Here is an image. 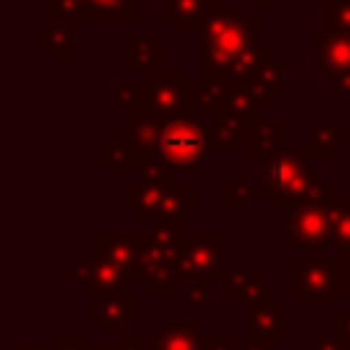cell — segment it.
I'll return each instance as SVG.
<instances>
[{"label": "cell", "mask_w": 350, "mask_h": 350, "mask_svg": "<svg viewBox=\"0 0 350 350\" xmlns=\"http://www.w3.org/2000/svg\"><path fill=\"white\" fill-rule=\"evenodd\" d=\"M161 46L164 38L150 33V36H126L123 41V68L129 74L145 71L148 77L161 71Z\"/></svg>", "instance_id": "9a60e30c"}, {"label": "cell", "mask_w": 350, "mask_h": 350, "mask_svg": "<svg viewBox=\"0 0 350 350\" xmlns=\"http://www.w3.org/2000/svg\"><path fill=\"white\" fill-rule=\"evenodd\" d=\"M115 350H150V347H142L134 334H123V345H115Z\"/></svg>", "instance_id": "e575fe53"}, {"label": "cell", "mask_w": 350, "mask_h": 350, "mask_svg": "<svg viewBox=\"0 0 350 350\" xmlns=\"http://www.w3.org/2000/svg\"><path fill=\"white\" fill-rule=\"evenodd\" d=\"M257 120L252 118H243L238 112H230V109H216L211 112V123H208V131H211V142L213 145H249V137H252V129H254Z\"/></svg>", "instance_id": "e0dca14e"}, {"label": "cell", "mask_w": 350, "mask_h": 350, "mask_svg": "<svg viewBox=\"0 0 350 350\" xmlns=\"http://www.w3.org/2000/svg\"><path fill=\"white\" fill-rule=\"evenodd\" d=\"M211 150V131L197 120V112L175 115L164 123L159 156L175 170H197Z\"/></svg>", "instance_id": "277c9868"}, {"label": "cell", "mask_w": 350, "mask_h": 350, "mask_svg": "<svg viewBox=\"0 0 350 350\" xmlns=\"http://www.w3.org/2000/svg\"><path fill=\"white\" fill-rule=\"evenodd\" d=\"M139 164H142V156L134 153V148L129 145V139H126L123 131H115V134L109 137V142L101 148V170L123 167V170L139 172Z\"/></svg>", "instance_id": "603a6c76"}, {"label": "cell", "mask_w": 350, "mask_h": 350, "mask_svg": "<svg viewBox=\"0 0 350 350\" xmlns=\"http://www.w3.org/2000/svg\"><path fill=\"white\" fill-rule=\"evenodd\" d=\"M221 243L224 235H189L175 257L178 282H221Z\"/></svg>", "instance_id": "8992f818"}, {"label": "cell", "mask_w": 350, "mask_h": 350, "mask_svg": "<svg viewBox=\"0 0 350 350\" xmlns=\"http://www.w3.org/2000/svg\"><path fill=\"white\" fill-rule=\"evenodd\" d=\"M164 118L148 112V109H137V112H129L126 115V139L129 145L134 148L137 156L148 159V156H159V148H161V131H164Z\"/></svg>", "instance_id": "5bb4252c"}, {"label": "cell", "mask_w": 350, "mask_h": 350, "mask_svg": "<svg viewBox=\"0 0 350 350\" xmlns=\"http://www.w3.org/2000/svg\"><path fill=\"white\" fill-rule=\"evenodd\" d=\"M211 304L208 284L205 282H186V306L189 309H205Z\"/></svg>", "instance_id": "4dcf8cb0"}, {"label": "cell", "mask_w": 350, "mask_h": 350, "mask_svg": "<svg viewBox=\"0 0 350 350\" xmlns=\"http://www.w3.org/2000/svg\"><path fill=\"white\" fill-rule=\"evenodd\" d=\"M219 11H224V0H161V16L178 36L202 33Z\"/></svg>", "instance_id": "7c38bea8"}, {"label": "cell", "mask_w": 350, "mask_h": 350, "mask_svg": "<svg viewBox=\"0 0 350 350\" xmlns=\"http://www.w3.org/2000/svg\"><path fill=\"white\" fill-rule=\"evenodd\" d=\"M246 5H249V11H268V8H273V0H246Z\"/></svg>", "instance_id": "d590c367"}, {"label": "cell", "mask_w": 350, "mask_h": 350, "mask_svg": "<svg viewBox=\"0 0 350 350\" xmlns=\"http://www.w3.org/2000/svg\"><path fill=\"white\" fill-rule=\"evenodd\" d=\"M96 0H49V19H68V22H79V19H90Z\"/></svg>", "instance_id": "4316f807"}, {"label": "cell", "mask_w": 350, "mask_h": 350, "mask_svg": "<svg viewBox=\"0 0 350 350\" xmlns=\"http://www.w3.org/2000/svg\"><path fill=\"white\" fill-rule=\"evenodd\" d=\"M347 287V265L336 257H290L287 260V293L298 298L306 309H325L334 306Z\"/></svg>", "instance_id": "7a4b0ae2"}, {"label": "cell", "mask_w": 350, "mask_h": 350, "mask_svg": "<svg viewBox=\"0 0 350 350\" xmlns=\"http://www.w3.org/2000/svg\"><path fill=\"white\" fill-rule=\"evenodd\" d=\"M254 197V186L249 183V172H238L235 175V183H227L224 191H221V200H224V208L230 211H238V208H246L249 200Z\"/></svg>", "instance_id": "484cf974"}, {"label": "cell", "mask_w": 350, "mask_h": 350, "mask_svg": "<svg viewBox=\"0 0 350 350\" xmlns=\"http://www.w3.org/2000/svg\"><path fill=\"white\" fill-rule=\"evenodd\" d=\"M325 33L350 38V0H323Z\"/></svg>", "instance_id": "d4e9b609"}, {"label": "cell", "mask_w": 350, "mask_h": 350, "mask_svg": "<svg viewBox=\"0 0 350 350\" xmlns=\"http://www.w3.org/2000/svg\"><path fill=\"white\" fill-rule=\"evenodd\" d=\"M38 46L49 52V57H66L71 60L77 46H74V22L68 19H44L38 22Z\"/></svg>", "instance_id": "ffe728a7"}, {"label": "cell", "mask_w": 350, "mask_h": 350, "mask_svg": "<svg viewBox=\"0 0 350 350\" xmlns=\"http://www.w3.org/2000/svg\"><path fill=\"white\" fill-rule=\"evenodd\" d=\"M145 109L170 120L183 112H200L197 85L183 71H159L145 82Z\"/></svg>", "instance_id": "5b68a950"}, {"label": "cell", "mask_w": 350, "mask_h": 350, "mask_svg": "<svg viewBox=\"0 0 350 350\" xmlns=\"http://www.w3.org/2000/svg\"><path fill=\"white\" fill-rule=\"evenodd\" d=\"M260 22L249 11H219L200 33V79L221 82V77L257 44Z\"/></svg>", "instance_id": "6da1fadb"}, {"label": "cell", "mask_w": 350, "mask_h": 350, "mask_svg": "<svg viewBox=\"0 0 350 350\" xmlns=\"http://www.w3.org/2000/svg\"><path fill=\"white\" fill-rule=\"evenodd\" d=\"M312 46V71L323 77L325 85L350 74V38L334 33H317L309 38Z\"/></svg>", "instance_id": "30bf717a"}, {"label": "cell", "mask_w": 350, "mask_h": 350, "mask_svg": "<svg viewBox=\"0 0 350 350\" xmlns=\"http://www.w3.org/2000/svg\"><path fill=\"white\" fill-rule=\"evenodd\" d=\"M14 350H49V345H14Z\"/></svg>", "instance_id": "74e56055"}, {"label": "cell", "mask_w": 350, "mask_h": 350, "mask_svg": "<svg viewBox=\"0 0 350 350\" xmlns=\"http://www.w3.org/2000/svg\"><path fill=\"white\" fill-rule=\"evenodd\" d=\"M49 350H88L85 334H60L55 331L49 339Z\"/></svg>", "instance_id": "f546056e"}, {"label": "cell", "mask_w": 350, "mask_h": 350, "mask_svg": "<svg viewBox=\"0 0 350 350\" xmlns=\"http://www.w3.org/2000/svg\"><path fill=\"white\" fill-rule=\"evenodd\" d=\"M345 295H347V301H350V268H347V287H345Z\"/></svg>", "instance_id": "ab89813d"}, {"label": "cell", "mask_w": 350, "mask_h": 350, "mask_svg": "<svg viewBox=\"0 0 350 350\" xmlns=\"http://www.w3.org/2000/svg\"><path fill=\"white\" fill-rule=\"evenodd\" d=\"M115 107L129 115L137 109H145V82H126L115 88Z\"/></svg>", "instance_id": "83f0119b"}, {"label": "cell", "mask_w": 350, "mask_h": 350, "mask_svg": "<svg viewBox=\"0 0 350 350\" xmlns=\"http://www.w3.org/2000/svg\"><path fill=\"white\" fill-rule=\"evenodd\" d=\"M63 282H77L82 284L90 295L107 298L115 293H123V284L129 282L126 273L104 254L98 243L88 246V257L82 262H74L68 271H63Z\"/></svg>", "instance_id": "52a82bcc"}, {"label": "cell", "mask_w": 350, "mask_h": 350, "mask_svg": "<svg viewBox=\"0 0 350 350\" xmlns=\"http://www.w3.org/2000/svg\"><path fill=\"white\" fill-rule=\"evenodd\" d=\"M221 287H224L227 295L235 298L238 306H243L249 312L273 304V284L262 282V276L249 268V260L246 257L238 260L235 268L221 276Z\"/></svg>", "instance_id": "9c48e42d"}, {"label": "cell", "mask_w": 350, "mask_h": 350, "mask_svg": "<svg viewBox=\"0 0 350 350\" xmlns=\"http://www.w3.org/2000/svg\"><path fill=\"white\" fill-rule=\"evenodd\" d=\"M284 238L295 249H312V254L323 257V249L331 246L328 232V213L325 202H304L287 211V230Z\"/></svg>", "instance_id": "ba28073f"}, {"label": "cell", "mask_w": 350, "mask_h": 350, "mask_svg": "<svg viewBox=\"0 0 350 350\" xmlns=\"http://www.w3.org/2000/svg\"><path fill=\"white\" fill-rule=\"evenodd\" d=\"M342 145H347V123L345 120L314 123L309 129V145H306L309 159H334V153Z\"/></svg>", "instance_id": "44dd1931"}, {"label": "cell", "mask_w": 350, "mask_h": 350, "mask_svg": "<svg viewBox=\"0 0 350 350\" xmlns=\"http://www.w3.org/2000/svg\"><path fill=\"white\" fill-rule=\"evenodd\" d=\"M126 208L142 221H180L191 208L200 205L180 183H161V180H139L129 183L123 191Z\"/></svg>", "instance_id": "3957f363"}, {"label": "cell", "mask_w": 350, "mask_h": 350, "mask_svg": "<svg viewBox=\"0 0 350 350\" xmlns=\"http://www.w3.org/2000/svg\"><path fill=\"white\" fill-rule=\"evenodd\" d=\"M238 350H273V347L262 345V342H243V345H238Z\"/></svg>", "instance_id": "8d00e7d4"}, {"label": "cell", "mask_w": 350, "mask_h": 350, "mask_svg": "<svg viewBox=\"0 0 350 350\" xmlns=\"http://www.w3.org/2000/svg\"><path fill=\"white\" fill-rule=\"evenodd\" d=\"M347 178H350V175H347ZM347 197H350V194H347Z\"/></svg>", "instance_id": "60d3db41"}, {"label": "cell", "mask_w": 350, "mask_h": 350, "mask_svg": "<svg viewBox=\"0 0 350 350\" xmlns=\"http://www.w3.org/2000/svg\"><path fill=\"white\" fill-rule=\"evenodd\" d=\"M98 246L126 273L129 282H142V271H145V262H148V238L145 235L104 232L98 238Z\"/></svg>", "instance_id": "8fae6325"}, {"label": "cell", "mask_w": 350, "mask_h": 350, "mask_svg": "<svg viewBox=\"0 0 350 350\" xmlns=\"http://www.w3.org/2000/svg\"><path fill=\"white\" fill-rule=\"evenodd\" d=\"M88 320H96L101 334H129V325L137 320V298L126 293L98 298V304L88 309Z\"/></svg>", "instance_id": "4fadbf2b"}, {"label": "cell", "mask_w": 350, "mask_h": 350, "mask_svg": "<svg viewBox=\"0 0 350 350\" xmlns=\"http://www.w3.org/2000/svg\"><path fill=\"white\" fill-rule=\"evenodd\" d=\"M139 175H142V180L172 183V178H175V167L167 164L161 156H148V159H142V164H139Z\"/></svg>", "instance_id": "f1b7e54d"}, {"label": "cell", "mask_w": 350, "mask_h": 350, "mask_svg": "<svg viewBox=\"0 0 350 350\" xmlns=\"http://www.w3.org/2000/svg\"><path fill=\"white\" fill-rule=\"evenodd\" d=\"M312 347H314V350H347V342H342L339 336L312 334Z\"/></svg>", "instance_id": "d6a6232c"}, {"label": "cell", "mask_w": 350, "mask_h": 350, "mask_svg": "<svg viewBox=\"0 0 350 350\" xmlns=\"http://www.w3.org/2000/svg\"><path fill=\"white\" fill-rule=\"evenodd\" d=\"M284 142H287V123H282V120H257L254 129H252L246 153H249V159L268 161V159L279 156L282 150H287Z\"/></svg>", "instance_id": "ac0fdd59"}, {"label": "cell", "mask_w": 350, "mask_h": 350, "mask_svg": "<svg viewBox=\"0 0 350 350\" xmlns=\"http://www.w3.org/2000/svg\"><path fill=\"white\" fill-rule=\"evenodd\" d=\"M202 331L197 320H175L153 334L150 350H200Z\"/></svg>", "instance_id": "d6986e66"}, {"label": "cell", "mask_w": 350, "mask_h": 350, "mask_svg": "<svg viewBox=\"0 0 350 350\" xmlns=\"http://www.w3.org/2000/svg\"><path fill=\"white\" fill-rule=\"evenodd\" d=\"M137 19V0H96L90 22H129Z\"/></svg>", "instance_id": "cb8c5ba5"}, {"label": "cell", "mask_w": 350, "mask_h": 350, "mask_svg": "<svg viewBox=\"0 0 350 350\" xmlns=\"http://www.w3.org/2000/svg\"><path fill=\"white\" fill-rule=\"evenodd\" d=\"M336 336L342 342H350V306L336 309Z\"/></svg>", "instance_id": "836d02e7"}, {"label": "cell", "mask_w": 350, "mask_h": 350, "mask_svg": "<svg viewBox=\"0 0 350 350\" xmlns=\"http://www.w3.org/2000/svg\"><path fill=\"white\" fill-rule=\"evenodd\" d=\"M88 350H115V345H88Z\"/></svg>", "instance_id": "f35d334b"}, {"label": "cell", "mask_w": 350, "mask_h": 350, "mask_svg": "<svg viewBox=\"0 0 350 350\" xmlns=\"http://www.w3.org/2000/svg\"><path fill=\"white\" fill-rule=\"evenodd\" d=\"M328 213V232H331V249L342 252L350 249V197H334L325 202Z\"/></svg>", "instance_id": "7402d4cb"}, {"label": "cell", "mask_w": 350, "mask_h": 350, "mask_svg": "<svg viewBox=\"0 0 350 350\" xmlns=\"http://www.w3.org/2000/svg\"><path fill=\"white\" fill-rule=\"evenodd\" d=\"M200 350H238L235 334L224 331V334H202V345Z\"/></svg>", "instance_id": "1f68e13d"}, {"label": "cell", "mask_w": 350, "mask_h": 350, "mask_svg": "<svg viewBox=\"0 0 350 350\" xmlns=\"http://www.w3.org/2000/svg\"><path fill=\"white\" fill-rule=\"evenodd\" d=\"M249 342H262V345H284L287 342V309L271 304L249 312Z\"/></svg>", "instance_id": "2e32d148"}]
</instances>
